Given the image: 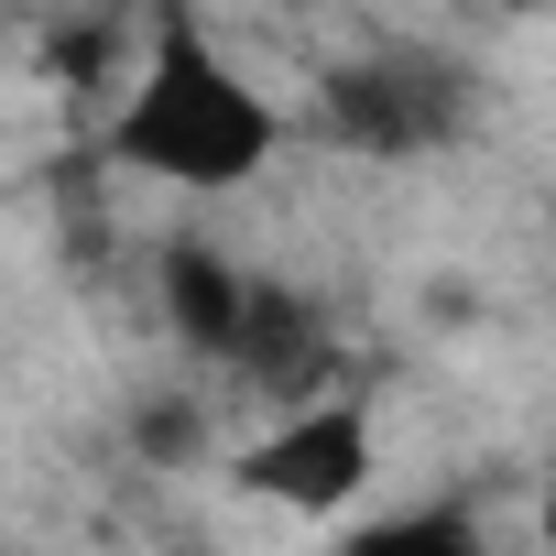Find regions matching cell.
Segmentation results:
<instances>
[{
    "label": "cell",
    "instance_id": "obj_3",
    "mask_svg": "<svg viewBox=\"0 0 556 556\" xmlns=\"http://www.w3.org/2000/svg\"><path fill=\"white\" fill-rule=\"evenodd\" d=\"M240 491H262V502H285V513H339L361 480H371V415L339 393V404H295L285 426H273L262 447H240V469H229Z\"/></svg>",
    "mask_w": 556,
    "mask_h": 556
},
{
    "label": "cell",
    "instance_id": "obj_8",
    "mask_svg": "<svg viewBox=\"0 0 556 556\" xmlns=\"http://www.w3.org/2000/svg\"><path fill=\"white\" fill-rule=\"evenodd\" d=\"M534 523H545V545H556V469H545V502H534Z\"/></svg>",
    "mask_w": 556,
    "mask_h": 556
},
{
    "label": "cell",
    "instance_id": "obj_4",
    "mask_svg": "<svg viewBox=\"0 0 556 556\" xmlns=\"http://www.w3.org/2000/svg\"><path fill=\"white\" fill-rule=\"evenodd\" d=\"M251 273L240 262H218L207 240H164V317H175V339L197 350V361H240V328H251Z\"/></svg>",
    "mask_w": 556,
    "mask_h": 556
},
{
    "label": "cell",
    "instance_id": "obj_6",
    "mask_svg": "<svg viewBox=\"0 0 556 556\" xmlns=\"http://www.w3.org/2000/svg\"><path fill=\"white\" fill-rule=\"evenodd\" d=\"M361 556H469L480 534H469V513H393V523H371V534H350Z\"/></svg>",
    "mask_w": 556,
    "mask_h": 556
},
{
    "label": "cell",
    "instance_id": "obj_2",
    "mask_svg": "<svg viewBox=\"0 0 556 556\" xmlns=\"http://www.w3.org/2000/svg\"><path fill=\"white\" fill-rule=\"evenodd\" d=\"M317 131H328V142H350V153H382V164L437 153V142H458V131H469V77H458L447 55H426V45L350 55V66L317 88Z\"/></svg>",
    "mask_w": 556,
    "mask_h": 556
},
{
    "label": "cell",
    "instance_id": "obj_5",
    "mask_svg": "<svg viewBox=\"0 0 556 556\" xmlns=\"http://www.w3.org/2000/svg\"><path fill=\"white\" fill-rule=\"evenodd\" d=\"M229 371H251L262 393H317V371H328V317H317L306 295H285V285H262Z\"/></svg>",
    "mask_w": 556,
    "mask_h": 556
},
{
    "label": "cell",
    "instance_id": "obj_9",
    "mask_svg": "<svg viewBox=\"0 0 556 556\" xmlns=\"http://www.w3.org/2000/svg\"><path fill=\"white\" fill-rule=\"evenodd\" d=\"M491 12H534V0H491Z\"/></svg>",
    "mask_w": 556,
    "mask_h": 556
},
{
    "label": "cell",
    "instance_id": "obj_7",
    "mask_svg": "<svg viewBox=\"0 0 556 556\" xmlns=\"http://www.w3.org/2000/svg\"><path fill=\"white\" fill-rule=\"evenodd\" d=\"M186 437H197V426H186V415H175V404H164V415H142V447H153V458H175V447H186Z\"/></svg>",
    "mask_w": 556,
    "mask_h": 556
},
{
    "label": "cell",
    "instance_id": "obj_1",
    "mask_svg": "<svg viewBox=\"0 0 556 556\" xmlns=\"http://www.w3.org/2000/svg\"><path fill=\"white\" fill-rule=\"evenodd\" d=\"M273 142H285L273 99L207 45L186 0H153V66L131 77V99L110 121V164L164 175V186H240L273 164Z\"/></svg>",
    "mask_w": 556,
    "mask_h": 556
}]
</instances>
